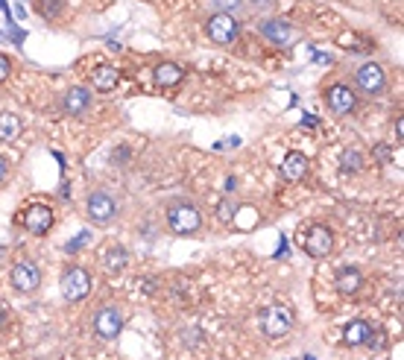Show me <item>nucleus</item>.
Returning <instances> with one entry per match:
<instances>
[{
  "mask_svg": "<svg viewBox=\"0 0 404 360\" xmlns=\"http://www.w3.org/2000/svg\"><path fill=\"white\" fill-rule=\"evenodd\" d=\"M168 226L173 234H197L202 229V214L194 202L179 200L168 208Z\"/></svg>",
  "mask_w": 404,
  "mask_h": 360,
  "instance_id": "f257e3e1",
  "label": "nucleus"
},
{
  "mask_svg": "<svg viewBox=\"0 0 404 360\" xmlns=\"http://www.w3.org/2000/svg\"><path fill=\"white\" fill-rule=\"evenodd\" d=\"M296 325V314L290 305H270L264 314H261V331L267 334V337L278 340V337H288Z\"/></svg>",
  "mask_w": 404,
  "mask_h": 360,
  "instance_id": "f03ea898",
  "label": "nucleus"
},
{
  "mask_svg": "<svg viewBox=\"0 0 404 360\" xmlns=\"http://www.w3.org/2000/svg\"><path fill=\"white\" fill-rule=\"evenodd\" d=\"M91 273L85 267H67L59 278V287H62V296L67 302H82L88 293H91Z\"/></svg>",
  "mask_w": 404,
  "mask_h": 360,
  "instance_id": "7ed1b4c3",
  "label": "nucleus"
},
{
  "mask_svg": "<svg viewBox=\"0 0 404 360\" xmlns=\"http://www.w3.org/2000/svg\"><path fill=\"white\" fill-rule=\"evenodd\" d=\"M117 200L111 194H106V190H94V194H88L85 200V214L91 223H111L117 217Z\"/></svg>",
  "mask_w": 404,
  "mask_h": 360,
  "instance_id": "20e7f679",
  "label": "nucleus"
},
{
  "mask_svg": "<svg viewBox=\"0 0 404 360\" xmlns=\"http://www.w3.org/2000/svg\"><path fill=\"white\" fill-rule=\"evenodd\" d=\"M322 97H325V106L340 117H346V114H351L354 109H358V94H354V88H349L346 82L328 85Z\"/></svg>",
  "mask_w": 404,
  "mask_h": 360,
  "instance_id": "39448f33",
  "label": "nucleus"
},
{
  "mask_svg": "<svg viewBox=\"0 0 404 360\" xmlns=\"http://www.w3.org/2000/svg\"><path fill=\"white\" fill-rule=\"evenodd\" d=\"M91 322H94L97 337H103V340L121 337V331H124V314H121V307H114V305H103Z\"/></svg>",
  "mask_w": 404,
  "mask_h": 360,
  "instance_id": "423d86ee",
  "label": "nucleus"
},
{
  "mask_svg": "<svg viewBox=\"0 0 404 360\" xmlns=\"http://www.w3.org/2000/svg\"><path fill=\"white\" fill-rule=\"evenodd\" d=\"M208 38L217 41V44H231L237 41V36H241V23H237L234 15H226V12H214L208 18Z\"/></svg>",
  "mask_w": 404,
  "mask_h": 360,
  "instance_id": "0eeeda50",
  "label": "nucleus"
},
{
  "mask_svg": "<svg viewBox=\"0 0 404 360\" xmlns=\"http://www.w3.org/2000/svg\"><path fill=\"white\" fill-rule=\"evenodd\" d=\"M354 88L369 94V97H375V94H381L387 88V77H384V67L375 65V62H364L358 67V74H354Z\"/></svg>",
  "mask_w": 404,
  "mask_h": 360,
  "instance_id": "6e6552de",
  "label": "nucleus"
},
{
  "mask_svg": "<svg viewBox=\"0 0 404 360\" xmlns=\"http://www.w3.org/2000/svg\"><path fill=\"white\" fill-rule=\"evenodd\" d=\"M261 36L275 47H293L299 41V30L293 27V23L281 21V18H267L264 23H261Z\"/></svg>",
  "mask_w": 404,
  "mask_h": 360,
  "instance_id": "1a4fd4ad",
  "label": "nucleus"
},
{
  "mask_svg": "<svg viewBox=\"0 0 404 360\" xmlns=\"http://www.w3.org/2000/svg\"><path fill=\"white\" fill-rule=\"evenodd\" d=\"M9 281L18 293H36L38 287H41V270H38V263L33 261H18L12 273H9Z\"/></svg>",
  "mask_w": 404,
  "mask_h": 360,
  "instance_id": "9d476101",
  "label": "nucleus"
},
{
  "mask_svg": "<svg viewBox=\"0 0 404 360\" xmlns=\"http://www.w3.org/2000/svg\"><path fill=\"white\" fill-rule=\"evenodd\" d=\"M331 249H334V234H331L328 226L317 223V226L307 229V234H305V252L307 255L311 258H328Z\"/></svg>",
  "mask_w": 404,
  "mask_h": 360,
  "instance_id": "9b49d317",
  "label": "nucleus"
},
{
  "mask_svg": "<svg viewBox=\"0 0 404 360\" xmlns=\"http://www.w3.org/2000/svg\"><path fill=\"white\" fill-rule=\"evenodd\" d=\"M23 229L30 234H47L53 229V211L44 202H33L27 211H23Z\"/></svg>",
  "mask_w": 404,
  "mask_h": 360,
  "instance_id": "f8f14e48",
  "label": "nucleus"
},
{
  "mask_svg": "<svg viewBox=\"0 0 404 360\" xmlns=\"http://www.w3.org/2000/svg\"><path fill=\"white\" fill-rule=\"evenodd\" d=\"M343 343L346 346H366V349H375L378 343V331L366 322V320H351L343 331Z\"/></svg>",
  "mask_w": 404,
  "mask_h": 360,
  "instance_id": "ddd939ff",
  "label": "nucleus"
},
{
  "mask_svg": "<svg viewBox=\"0 0 404 360\" xmlns=\"http://www.w3.org/2000/svg\"><path fill=\"white\" fill-rule=\"evenodd\" d=\"M91 103H94L91 91L82 88V85H74V88H67L65 100H62V109H65L67 114H74V117H82V114L91 111Z\"/></svg>",
  "mask_w": 404,
  "mask_h": 360,
  "instance_id": "4468645a",
  "label": "nucleus"
},
{
  "mask_svg": "<svg viewBox=\"0 0 404 360\" xmlns=\"http://www.w3.org/2000/svg\"><path fill=\"white\" fill-rule=\"evenodd\" d=\"M334 287H337L340 296L361 293V287H364V273H361V267H340L337 276H334Z\"/></svg>",
  "mask_w": 404,
  "mask_h": 360,
  "instance_id": "2eb2a0df",
  "label": "nucleus"
},
{
  "mask_svg": "<svg viewBox=\"0 0 404 360\" xmlns=\"http://www.w3.org/2000/svg\"><path fill=\"white\" fill-rule=\"evenodd\" d=\"M91 85L103 94H111L117 85H121V70L114 65H97L91 70Z\"/></svg>",
  "mask_w": 404,
  "mask_h": 360,
  "instance_id": "dca6fc26",
  "label": "nucleus"
},
{
  "mask_svg": "<svg viewBox=\"0 0 404 360\" xmlns=\"http://www.w3.org/2000/svg\"><path fill=\"white\" fill-rule=\"evenodd\" d=\"M307 173V156L299 153V150H290L281 161V176L284 182H302Z\"/></svg>",
  "mask_w": 404,
  "mask_h": 360,
  "instance_id": "f3484780",
  "label": "nucleus"
},
{
  "mask_svg": "<svg viewBox=\"0 0 404 360\" xmlns=\"http://www.w3.org/2000/svg\"><path fill=\"white\" fill-rule=\"evenodd\" d=\"M153 80H155L158 88H176V85L185 80V70H182L176 62H161V65H155V70H153Z\"/></svg>",
  "mask_w": 404,
  "mask_h": 360,
  "instance_id": "a211bd4d",
  "label": "nucleus"
},
{
  "mask_svg": "<svg viewBox=\"0 0 404 360\" xmlns=\"http://www.w3.org/2000/svg\"><path fill=\"white\" fill-rule=\"evenodd\" d=\"M126 263H129V252H126V246H109L106 249V255H103V267L109 270V273H121V270H126Z\"/></svg>",
  "mask_w": 404,
  "mask_h": 360,
  "instance_id": "6ab92c4d",
  "label": "nucleus"
},
{
  "mask_svg": "<svg viewBox=\"0 0 404 360\" xmlns=\"http://www.w3.org/2000/svg\"><path fill=\"white\" fill-rule=\"evenodd\" d=\"M18 135H21V117L15 111H4L0 114V141L12 143L18 141Z\"/></svg>",
  "mask_w": 404,
  "mask_h": 360,
  "instance_id": "aec40b11",
  "label": "nucleus"
},
{
  "mask_svg": "<svg viewBox=\"0 0 404 360\" xmlns=\"http://www.w3.org/2000/svg\"><path fill=\"white\" fill-rule=\"evenodd\" d=\"M361 167H364V153L361 150H346L340 156V170L343 173H358Z\"/></svg>",
  "mask_w": 404,
  "mask_h": 360,
  "instance_id": "412c9836",
  "label": "nucleus"
},
{
  "mask_svg": "<svg viewBox=\"0 0 404 360\" xmlns=\"http://www.w3.org/2000/svg\"><path fill=\"white\" fill-rule=\"evenodd\" d=\"M237 217V202L234 200H223L220 205H217V220L220 223H231Z\"/></svg>",
  "mask_w": 404,
  "mask_h": 360,
  "instance_id": "4be33fe9",
  "label": "nucleus"
},
{
  "mask_svg": "<svg viewBox=\"0 0 404 360\" xmlns=\"http://www.w3.org/2000/svg\"><path fill=\"white\" fill-rule=\"evenodd\" d=\"M211 4L217 12H226V15H237L244 9V0H211Z\"/></svg>",
  "mask_w": 404,
  "mask_h": 360,
  "instance_id": "5701e85b",
  "label": "nucleus"
},
{
  "mask_svg": "<svg viewBox=\"0 0 404 360\" xmlns=\"http://www.w3.org/2000/svg\"><path fill=\"white\" fill-rule=\"evenodd\" d=\"M91 244V231L85 229V231H80L74 240H67V244H65V252H70V255H74V252H80L82 246H88Z\"/></svg>",
  "mask_w": 404,
  "mask_h": 360,
  "instance_id": "b1692460",
  "label": "nucleus"
},
{
  "mask_svg": "<svg viewBox=\"0 0 404 360\" xmlns=\"http://www.w3.org/2000/svg\"><path fill=\"white\" fill-rule=\"evenodd\" d=\"M9 70H12V62H9V56H4V53H0V82H6V80H9Z\"/></svg>",
  "mask_w": 404,
  "mask_h": 360,
  "instance_id": "393cba45",
  "label": "nucleus"
},
{
  "mask_svg": "<svg viewBox=\"0 0 404 360\" xmlns=\"http://www.w3.org/2000/svg\"><path fill=\"white\" fill-rule=\"evenodd\" d=\"M9 322H12V314H9V307L0 302V331H6L9 328Z\"/></svg>",
  "mask_w": 404,
  "mask_h": 360,
  "instance_id": "a878e982",
  "label": "nucleus"
},
{
  "mask_svg": "<svg viewBox=\"0 0 404 360\" xmlns=\"http://www.w3.org/2000/svg\"><path fill=\"white\" fill-rule=\"evenodd\" d=\"M38 9H41V12H59V9H62V0H41Z\"/></svg>",
  "mask_w": 404,
  "mask_h": 360,
  "instance_id": "bb28decb",
  "label": "nucleus"
},
{
  "mask_svg": "<svg viewBox=\"0 0 404 360\" xmlns=\"http://www.w3.org/2000/svg\"><path fill=\"white\" fill-rule=\"evenodd\" d=\"M111 161H117V164H126V161H129V147H121L117 153H111Z\"/></svg>",
  "mask_w": 404,
  "mask_h": 360,
  "instance_id": "cd10ccee",
  "label": "nucleus"
},
{
  "mask_svg": "<svg viewBox=\"0 0 404 360\" xmlns=\"http://www.w3.org/2000/svg\"><path fill=\"white\" fill-rule=\"evenodd\" d=\"M278 4V0H252V6H258V9H273Z\"/></svg>",
  "mask_w": 404,
  "mask_h": 360,
  "instance_id": "c85d7f7f",
  "label": "nucleus"
},
{
  "mask_svg": "<svg viewBox=\"0 0 404 360\" xmlns=\"http://www.w3.org/2000/svg\"><path fill=\"white\" fill-rule=\"evenodd\" d=\"M6 176H9V161H6V156H0V182Z\"/></svg>",
  "mask_w": 404,
  "mask_h": 360,
  "instance_id": "c756f323",
  "label": "nucleus"
},
{
  "mask_svg": "<svg viewBox=\"0 0 404 360\" xmlns=\"http://www.w3.org/2000/svg\"><path fill=\"white\" fill-rule=\"evenodd\" d=\"M314 59H317L320 65H331V56H328V53H314Z\"/></svg>",
  "mask_w": 404,
  "mask_h": 360,
  "instance_id": "7c9ffc66",
  "label": "nucleus"
},
{
  "mask_svg": "<svg viewBox=\"0 0 404 360\" xmlns=\"http://www.w3.org/2000/svg\"><path fill=\"white\" fill-rule=\"evenodd\" d=\"M401 132H404V120H401V117H398V120H395V135H398V138H401Z\"/></svg>",
  "mask_w": 404,
  "mask_h": 360,
  "instance_id": "2f4dec72",
  "label": "nucleus"
},
{
  "mask_svg": "<svg viewBox=\"0 0 404 360\" xmlns=\"http://www.w3.org/2000/svg\"><path fill=\"white\" fill-rule=\"evenodd\" d=\"M234 187H237V179L229 176V179H226V190H234Z\"/></svg>",
  "mask_w": 404,
  "mask_h": 360,
  "instance_id": "473e14b6",
  "label": "nucleus"
}]
</instances>
